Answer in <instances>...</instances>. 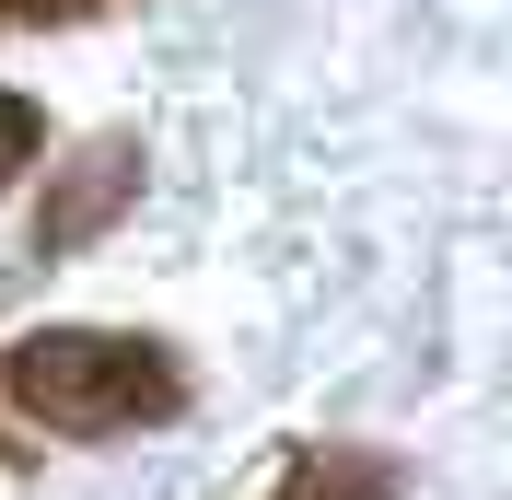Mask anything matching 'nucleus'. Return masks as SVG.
<instances>
[{"label": "nucleus", "instance_id": "4", "mask_svg": "<svg viewBox=\"0 0 512 500\" xmlns=\"http://www.w3.org/2000/svg\"><path fill=\"white\" fill-rule=\"evenodd\" d=\"M24 163H47V105H35V94H0V187H12Z\"/></svg>", "mask_w": 512, "mask_h": 500}, {"label": "nucleus", "instance_id": "1", "mask_svg": "<svg viewBox=\"0 0 512 500\" xmlns=\"http://www.w3.org/2000/svg\"><path fill=\"white\" fill-rule=\"evenodd\" d=\"M0 396L59 442H128L163 431L187 407V373L163 338H117V326H35L0 349Z\"/></svg>", "mask_w": 512, "mask_h": 500}, {"label": "nucleus", "instance_id": "2", "mask_svg": "<svg viewBox=\"0 0 512 500\" xmlns=\"http://www.w3.org/2000/svg\"><path fill=\"white\" fill-rule=\"evenodd\" d=\"M128 198H140V140H94L82 163H59V187H47V210H35V256L94 245Z\"/></svg>", "mask_w": 512, "mask_h": 500}, {"label": "nucleus", "instance_id": "3", "mask_svg": "<svg viewBox=\"0 0 512 500\" xmlns=\"http://www.w3.org/2000/svg\"><path fill=\"white\" fill-rule=\"evenodd\" d=\"M396 489L408 477L384 466V454H361V442H291L268 500H396Z\"/></svg>", "mask_w": 512, "mask_h": 500}, {"label": "nucleus", "instance_id": "5", "mask_svg": "<svg viewBox=\"0 0 512 500\" xmlns=\"http://www.w3.org/2000/svg\"><path fill=\"white\" fill-rule=\"evenodd\" d=\"M0 12H24V24H47V12H82V0H0Z\"/></svg>", "mask_w": 512, "mask_h": 500}]
</instances>
